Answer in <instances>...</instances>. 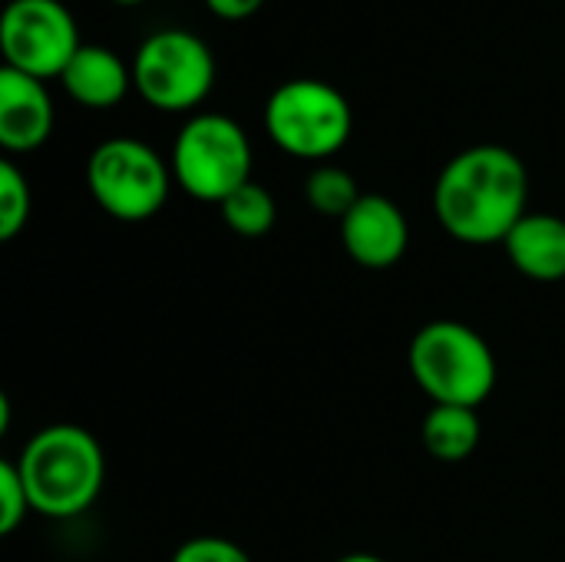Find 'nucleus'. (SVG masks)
Masks as SVG:
<instances>
[{"label": "nucleus", "mask_w": 565, "mask_h": 562, "mask_svg": "<svg viewBox=\"0 0 565 562\" xmlns=\"http://www.w3.org/2000/svg\"><path fill=\"white\" fill-rule=\"evenodd\" d=\"M172 562H252V556L225 537H192L185 540L175 553Z\"/></svg>", "instance_id": "18"}, {"label": "nucleus", "mask_w": 565, "mask_h": 562, "mask_svg": "<svg viewBox=\"0 0 565 562\" xmlns=\"http://www.w3.org/2000/svg\"><path fill=\"white\" fill-rule=\"evenodd\" d=\"M483 437V424L477 407H450L434 404L420 424V441L427 454L440 464H463L477 454Z\"/></svg>", "instance_id": "13"}, {"label": "nucleus", "mask_w": 565, "mask_h": 562, "mask_svg": "<svg viewBox=\"0 0 565 562\" xmlns=\"http://www.w3.org/2000/svg\"><path fill=\"white\" fill-rule=\"evenodd\" d=\"M218 209H222V222L235 235H242V238H262V235H268L275 229V219H278L275 195L265 185H258V182H245Z\"/></svg>", "instance_id": "14"}, {"label": "nucleus", "mask_w": 565, "mask_h": 562, "mask_svg": "<svg viewBox=\"0 0 565 562\" xmlns=\"http://www.w3.org/2000/svg\"><path fill=\"white\" fill-rule=\"evenodd\" d=\"M265 0H205V7L222 20H248Z\"/></svg>", "instance_id": "19"}, {"label": "nucleus", "mask_w": 565, "mask_h": 562, "mask_svg": "<svg viewBox=\"0 0 565 562\" xmlns=\"http://www.w3.org/2000/svg\"><path fill=\"white\" fill-rule=\"evenodd\" d=\"M63 89L89 109H109L126 99L132 86V70L106 46H79L63 70Z\"/></svg>", "instance_id": "12"}, {"label": "nucleus", "mask_w": 565, "mask_h": 562, "mask_svg": "<svg viewBox=\"0 0 565 562\" xmlns=\"http://www.w3.org/2000/svg\"><path fill=\"white\" fill-rule=\"evenodd\" d=\"M334 562H387L384 556H374V553H348V556H341V560Z\"/></svg>", "instance_id": "20"}, {"label": "nucleus", "mask_w": 565, "mask_h": 562, "mask_svg": "<svg viewBox=\"0 0 565 562\" xmlns=\"http://www.w3.org/2000/svg\"><path fill=\"white\" fill-rule=\"evenodd\" d=\"M113 3H122V7H136V3H142V0H113Z\"/></svg>", "instance_id": "21"}, {"label": "nucleus", "mask_w": 565, "mask_h": 562, "mask_svg": "<svg viewBox=\"0 0 565 562\" xmlns=\"http://www.w3.org/2000/svg\"><path fill=\"white\" fill-rule=\"evenodd\" d=\"M79 46L76 20L60 0H7L0 17L3 66L46 83L63 76Z\"/></svg>", "instance_id": "8"}, {"label": "nucleus", "mask_w": 565, "mask_h": 562, "mask_svg": "<svg viewBox=\"0 0 565 562\" xmlns=\"http://www.w3.org/2000/svg\"><path fill=\"white\" fill-rule=\"evenodd\" d=\"M265 129L271 142L295 159H331L354 129L348 96L324 79H288L265 103Z\"/></svg>", "instance_id": "4"}, {"label": "nucleus", "mask_w": 565, "mask_h": 562, "mask_svg": "<svg viewBox=\"0 0 565 562\" xmlns=\"http://www.w3.org/2000/svg\"><path fill=\"white\" fill-rule=\"evenodd\" d=\"M341 245L361 268L384 272L397 265L411 245V225L404 209L381 192L361 195V202L341 219Z\"/></svg>", "instance_id": "9"}, {"label": "nucleus", "mask_w": 565, "mask_h": 562, "mask_svg": "<svg viewBox=\"0 0 565 562\" xmlns=\"http://www.w3.org/2000/svg\"><path fill=\"white\" fill-rule=\"evenodd\" d=\"M53 99L43 79L13 66L0 70V146L7 152H33L53 132Z\"/></svg>", "instance_id": "10"}, {"label": "nucleus", "mask_w": 565, "mask_h": 562, "mask_svg": "<svg viewBox=\"0 0 565 562\" xmlns=\"http://www.w3.org/2000/svg\"><path fill=\"white\" fill-rule=\"evenodd\" d=\"M172 166L142 139L116 136L93 149L86 185L96 205L119 222H146L162 212L172 189Z\"/></svg>", "instance_id": "6"}, {"label": "nucleus", "mask_w": 565, "mask_h": 562, "mask_svg": "<svg viewBox=\"0 0 565 562\" xmlns=\"http://www.w3.org/2000/svg\"><path fill=\"white\" fill-rule=\"evenodd\" d=\"M30 494L33 513L73 520L86 513L106 484V454L79 424H50L36 431L13 460Z\"/></svg>", "instance_id": "2"}, {"label": "nucleus", "mask_w": 565, "mask_h": 562, "mask_svg": "<svg viewBox=\"0 0 565 562\" xmlns=\"http://www.w3.org/2000/svg\"><path fill=\"white\" fill-rule=\"evenodd\" d=\"M407 368L434 404L480 407L497 388L493 348L477 328L450 318L430 321L414 335Z\"/></svg>", "instance_id": "3"}, {"label": "nucleus", "mask_w": 565, "mask_h": 562, "mask_svg": "<svg viewBox=\"0 0 565 562\" xmlns=\"http://www.w3.org/2000/svg\"><path fill=\"white\" fill-rule=\"evenodd\" d=\"M513 268L533 282L565 278V219L553 212H526L503 242Z\"/></svg>", "instance_id": "11"}, {"label": "nucleus", "mask_w": 565, "mask_h": 562, "mask_svg": "<svg viewBox=\"0 0 565 562\" xmlns=\"http://www.w3.org/2000/svg\"><path fill=\"white\" fill-rule=\"evenodd\" d=\"M30 182L26 176L17 169V162L3 159L0 162V242H13L26 222H30Z\"/></svg>", "instance_id": "16"}, {"label": "nucleus", "mask_w": 565, "mask_h": 562, "mask_svg": "<svg viewBox=\"0 0 565 562\" xmlns=\"http://www.w3.org/2000/svg\"><path fill=\"white\" fill-rule=\"evenodd\" d=\"M132 86L152 109H195L215 86V56L189 30H159L136 50Z\"/></svg>", "instance_id": "7"}, {"label": "nucleus", "mask_w": 565, "mask_h": 562, "mask_svg": "<svg viewBox=\"0 0 565 562\" xmlns=\"http://www.w3.org/2000/svg\"><path fill=\"white\" fill-rule=\"evenodd\" d=\"M526 162L497 142L457 152L437 176L434 215L463 245H497L530 212Z\"/></svg>", "instance_id": "1"}, {"label": "nucleus", "mask_w": 565, "mask_h": 562, "mask_svg": "<svg viewBox=\"0 0 565 562\" xmlns=\"http://www.w3.org/2000/svg\"><path fill=\"white\" fill-rule=\"evenodd\" d=\"M361 195L364 192L358 189V179L341 166H318L305 182L308 205L328 219H338V222L361 202Z\"/></svg>", "instance_id": "15"}, {"label": "nucleus", "mask_w": 565, "mask_h": 562, "mask_svg": "<svg viewBox=\"0 0 565 562\" xmlns=\"http://www.w3.org/2000/svg\"><path fill=\"white\" fill-rule=\"evenodd\" d=\"M26 513H33V507H30L23 477L13 460H3L0 464V533L3 537L17 533V527L26 520Z\"/></svg>", "instance_id": "17"}, {"label": "nucleus", "mask_w": 565, "mask_h": 562, "mask_svg": "<svg viewBox=\"0 0 565 562\" xmlns=\"http://www.w3.org/2000/svg\"><path fill=\"white\" fill-rule=\"evenodd\" d=\"M172 179L199 202L222 205L235 189L252 182L248 132L225 113L192 116L172 142Z\"/></svg>", "instance_id": "5"}]
</instances>
